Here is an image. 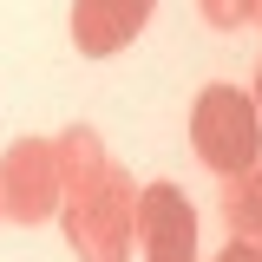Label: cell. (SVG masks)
<instances>
[{"label": "cell", "instance_id": "10", "mask_svg": "<svg viewBox=\"0 0 262 262\" xmlns=\"http://www.w3.org/2000/svg\"><path fill=\"white\" fill-rule=\"evenodd\" d=\"M249 20H262V0H256V7H249Z\"/></svg>", "mask_w": 262, "mask_h": 262}, {"label": "cell", "instance_id": "4", "mask_svg": "<svg viewBox=\"0 0 262 262\" xmlns=\"http://www.w3.org/2000/svg\"><path fill=\"white\" fill-rule=\"evenodd\" d=\"M131 236L144 262H196V210L177 184H144L131 210Z\"/></svg>", "mask_w": 262, "mask_h": 262}, {"label": "cell", "instance_id": "1", "mask_svg": "<svg viewBox=\"0 0 262 262\" xmlns=\"http://www.w3.org/2000/svg\"><path fill=\"white\" fill-rule=\"evenodd\" d=\"M190 144L216 177H243L249 164H262V118L256 98L236 85H203L190 105Z\"/></svg>", "mask_w": 262, "mask_h": 262}, {"label": "cell", "instance_id": "5", "mask_svg": "<svg viewBox=\"0 0 262 262\" xmlns=\"http://www.w3.org/2000/svg\"><path fill=\"white\" fill-rule=\"evenodd\" d=\"M158 0H72V46L85 59H112L144 33Z\"/></svg>", "mask_w": 262, "mask_h": 262}, {"label": "cell", "instance_id": "2", "mask_svg": "<svg viewBox=\"0 0 262 262\" xmlns=\"http://www.w3.org/2000/svg\"><path fill=\"white\" fill-rule=\"evenodd\" d=\"M66 210V243L79 262H131V210H138V190L131 177L112 164L85 196L59 203Z\"/></svg>", "mask_w": 262, "mask_h": 262}, {"label": "cell", "instance_id": "9", "mask_svg": "<svg viewBox=\"0 0 262 262\" xmlns=\"http://www.w3.org/2000/svg\"><path fill=\"white\" fill-rule=\"evenodd\" d=\"M249 98H256V118H262V66H256V92H249Z\"/></svg>", "mask_w": 262, "mask_h": 262}, {"label": "cell", "instance_id": "8", "mask_svg": "<svg viewBox=\"0 0 262 262\" xmlns=\"http://www.w3.org/2000/svg\"><path fill=\"white\" fill-rule=\"evenodd\" d=\"M216 262H262V243H229Z\"/></svg>", "mask_w": 262, "mask_h": 262}, {"label": "cell", "instance_id": "6", "mask_svg": "<svg viewBox=\"0 0 262 262\" xmlns=\"http://www.w3.org/2000/svg\"><path fill=\"white\" fill-rule=\"evenodd\" d=\"M53 158H59V203H72V196H85L112 170V158H105V144H98L92 125H72L66 138H53Z\"/></svg>", "mask_w": 262, "mask_h": 262}, {"label": "cell", "instance_id": "11", "mask_svg": "<svg viewBox=\"0 0 262 262\" xmlns=\"http://www.w3.org/2000/svg\"><path fill=\"white\" fill-rule=\"evenodd\" d=\"M0 216H7V210H0Z\"/></svg>", "mask_w": 262, "mask_h": 262}, {"label": "cell", "instance_id": "7", "mask_svg": "<svg viewBox=\"0 0 262 262\" xmlns=\"http://www.w3.org/2000/svg\"><path fill=\"white\" fill-rule=\"evenodd\" d=\"M223 216L236 243H262V164H249L243 177L223 184Z\"/></svg>", "mask_w": 262, "mask_h": 262}, {"label": "cell", "instance_id": "3", "mask_svg": "<svg viewBox=\"0 0 262 262\" xmlns=\"http://www.w3.org/2000/svg\"><path fill=\"white\" fill-rule=\"evenodd\" d=\"M0 210L13 223H46L59 210V158L46 138H20L0 158Z\"/></svg>", "mask_w": 262, "mask_h": 262}]
</instances>
